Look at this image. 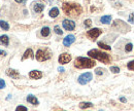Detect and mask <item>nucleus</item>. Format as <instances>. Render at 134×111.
I'll use <instances>...</instances> for the list:
<instances>
[{"label":"nucleus","mask_w":134,"mask_h":111,"mask_svg":"<svg viewBox=\"0 0 134 111\" xmlns=\"http://www.w3.org/2000/svg\"><path fill=\"white\" fill-rule=\"evenodd\" d=\"M120 101L123 102V103H126V102H127V99L124 98V97H120Z\"/></svg>","instance_id":"2f4dec72"},{"label":"nucleus","mask_w":134,"mask_h":111,"mask_svg":"<svg viewBox=\"0 0 134 111\" xmlns=\"http://www.w3.org/2000/svg\"><path fill=\"white\" fill-rule=\"evenodd\" d=\"M113 28L117 29L118 31L122 32V33H127L130 30V26L123 20H116L113 23Z\"/></svg>","instance_id":"39448f33"},{"label":"nucleus","mask_w":134,"mask_h":111,"mask_svg":"<svg viewBox=\"0 0 134 111\" xmlns=\"http://www.w3.org/2000/svg\"><path fill=\"white\" fill-rule=\"evenodd\" d=\"M5 87V81L3 79H0V90Z\"/></svg>","instance_id":"7c9ffc66"},{"label":"nucleus","mask_w":134,"mask_h":111,"mask_svg":"<svg viewBox=\"0 0 134 111\" xmlns=\"http://www.w3.org/2000/svg\"><path fill=\"white\" fill-rule=\"evenodd\" d=\"M95 73H96V75H98V76H101V75L104 73V70H103L102 68H96V70H95Z\"/></svg>","instance_id":"cd10ccee"},{"label":"nucleus","mask_w":134,"mask_h":111,"mask_svg":"<svg viewBox=\"0 0 134 111\" xmlns=\"http://www.w3.org/2000/svg\"><path fill=\"white\" fill-rule=\"evenodd\" d=\"M71 59H72V57H71V55L70 54H67V52H63V54H61L60 56H59V58H58V61H59V63L62 64V65H64V64H68L70 61H71Z\"/></svg>","instance_id":"1a4fd4ad"},{"label":"nucleus","mask_w":134,"mask_h":111,"mask_svg":"<svg viewBox=\"0 0 134 111\" xmlns=\"http://www.w3.org/2000/svg\"><path fill=\"white\" fill-rule=\"evenodd\" d=\"M51 33V30L49 27H43L41 30H40V34H41V36H43V37H48L49 35H50Z\"/></svg>","instance_id":"6ab92c4d"},{"label":"nucleus","mask_w":134,"mask_h":111,"mask_svg":"<svg viewBox=\"0 0 134 111\" xmlns=\"http://www.w3.org/2000/svg\"><path fill=\"white\" fill-rule=\"evenodd\" d=\"M84 25H85V27H86V28H90V27H91V25H92V21H91L90 19L85 20Z\"/></svg>","instance_id":"393cba45"},{"label":"nucleus","mask_w":134,"mask_h":111,"mask_svg":"<svg viewBox=\"0 0 134 111\" xmlns=\"http://www.w3.org/2000/svg\"><path fill=\"white\" fill-rule=\"evenodd\" d=\"M33 9L35 13L40 14V13H42V10L44 9V4H42V3H35L33 6Z\"/></svg>","instance_id":"2eb2a0df"},{"label":"nucleus","mask_w":134,"mask_h":111,"mask_svg":"<svg viewBox=\"0 0 134 111\" xmlns=\"http://www.w3.org/2000/svg\"><path fill=\"white\" fill-rule=\"evenodd\" d=\"M16 2H18V3H24L26 0H15Z\"/></svg>","instance_id":"f704fd0d"},{"label":"nucleus","mask_w":134,"mask_h":111,"mask_svg":"<svg viewBox=\"0 0 134 111\" xmlns=\"http://www.w3.org/2000/svg\"><path fill=\"white\" fill-rule=\"evenodd\" d=\"M100 22L102 24H109L111 22V16H101Z\"/></svg>","instance_id":"aec40b11"},{"label":"nucleus","mask_w":134,"mask_h":111,"mask_svg":"<svg viewBox=\"0 0 134 111\" xmlns=\"http://www.w3.org/2000/svg\"><path fill=\"white\" fill-rule=\"evenodd\" d=\"M28 58L34 59V52L31 48L26 49V51L24 52V55H23V57H22V61H24V60H26V59H28Z\"/></svg>","instance_id":"ddd939ff"},{"label":"nucleus","mask_w":134,"mask_h":111,"mask_svg":"<svg viewBox=\"0 0 134 111\" xmlns=\"http://www.w3.org/2000/svg\"><path fill=\"white\" fill-rule=\"evenodd\" d=\"M88 56L91 58V59H95V60H98L100 61L101 63L104 64H109L111 62V57L110 55L104 52V51H101L99 49H91L88 51Z\"/></svg>","instance_id":"f03ea898"},{"label":"nucleus","mask_w":134,"mask_h":111,"mask_svg":"<svg viewBox=\"0 0 134 111\" xmlns=\"http://www.w3.org/2000/svg\"><path fill=\"white\" fill-rule=\"evenodd\" d=\"M98 46L100 48H102V49H105V50H111V48L109 46V45H107V44H105V43H103V42H101V41H99L98 43Z\"/></svg>","instance_id":"4be33fe9"},{"label":"nucleus","mask_w":134,"mask_h":111,"mask_svg":"<svg viewBox=\"0 0 134 111\" xmlns=\"http://www.w3.org/2000/svg\"><path fill=\"white\" fill-rule=\"evenodd\" d=\"M62 10L70 17H77L83 14V7L75 2H64L62 4Z\"/></svg>","instance_id":"f257e3e1"},{"label":"nucleus","mask_w":134,"mask_h":111,"mask_svg":"<svg viewBox=\"0 0 134 111\" xmlns=\"http://www.w3.org/2000/svg\"><path fill=\"white\" fill-rule=\"evenodd\" d=\"M0 28L3 29V30H5V31H7V30H9V25H8L7 22L1 20V21H0Z\"/></svg>","instance_id":"412c9836"},{"label":"nucleus","mask_w":134,"mask_h":111,"mask_svg":"<svg viewBox=\"0 0 134 111\" xmlns=\"http://www.w3.org/2000/svg\"><path fill=\"white\" fill-rule=\"evenodd\" d=\"M0 44L7 46L9 44V38L7 35H1L0 36Z\"/></svg>","instance_id":"dca6fc26"},{"label":"nucleus","mask_w":134,"mask_h":111,"mask_svg":"<svg viewBox=\"0 0 134 111\" xmlns=\"http://www.w3.org/2000/svg\"><path fill=\"white\" fill-rule=\"evenodd\" d=\"M27 102L30 103V104H32V105H34V106H36V105L39 104L37 98L33 95H28V97H27Z\"/></svg>","instance_id":"4468645a"},{"label":"nucleus","mask_w":134,"mask_h":111,"mask_svg":"<svg viewBox=\"0 0 134 111\" xmlns=\"http://www.w3.org/2000/svg\"><path fill=\"white\" fill-rule=\"evenodd\" d=\"M16 111H28V109H27V107H25L23 105H20L16 108Z\"/></svg>","instance_id":"c756f323"},{"label":"nucleus","mask_w":134,"mask_h":111,"mask_svg":"<svg viewBox=\"0 0 134 111\" xmlns=\"http://www.w3.org/2000/svg\"><path fill=\"white\" fill-rule=\"evenodd\" d=\"M49 15H50V16L51 17H53V19L57 17V16H59V9H58V7H53V8L50 10Z\"/></svg>","instance_id":"a211bd4d"},{"label":"nucleus","mask_w":134,"mask_h":111,"mask_svg":"<svg viewBox=\"0 0 134 111\" xmlns=\"http://www.w3.org/2000/svg\"><path fill=\"white\" fill-rule=\"evenodd\" d=\"M99 111H103V110H99Z\"/></svg>","instance_id":"c9c22d12"},{"label":"nucleus","mask_w":134,"mask_h":111,"mask_svg":"<svg viewBox=\"0 0 134 111\" xmlns=\"http://www.w3.org/2000/svg\"><path fill=\"white\" fill-rule=\"evenodd\" d=\"M102 33V30L100 28H93L87 31V36L91 39V40H96V38H98Z\"/></svg>","instance_id":"0eeeda50"},{"label":"nucleus","mask_w":134,"mask_h":111,"mask_svg":"<svg viewBox=\"0 0 134 111\" xmlns=\"http://www.w3.org/2000/svg\"><path fill=\"white\" fill-rule=\"evenodd\" d=\"M62 26L67 31H73L75 29V23L71 20H64L62 22Z\"/></svg>","instance_id":"6e6552de"},{"label":"nucleus","mask_w":134,"mask_h":111,"mask_svg":"<svg viewBox=\"0 0 134 111\" xmlns=\"http://www.w3.org/2000/svg\"><path fill=\"white\" fill-rule=\"evenodd\" d=\"M29 77L31 79H40L42 77V72L39 70H32L29 72Z\"/></svg>","instance_id":"f8f14e48"},{"label":"nucleus","mask_w":134,"mask_h":111,"mask_svg":"<svg viewBox=\"0 0 134 111\" xmlns=\"http://www.w3.org/2000/svg\"><path fill=\"white\" fill-rule=\"evenodd\" d=\"M58 71H60V72H64V68H63V67H59V68H58Z\"/></svg>","instance_id":"72a5a7b5"},{"label":"nucleus","mask_w":134,"mask_h":111,"mask_svg":"<svg viewBox=\"0 0 134 111\" xmlns=\"http://www.w3.org/2000/svg\"><path fill=\"white\" fill-rule=\"evenodd\" d=\"M74 41H75L74 35H67L66 37L63 39V45L64 46H70Z\"/></svg>","instance_id":"9b49d317"},{"label":"nucleus","mask_w":134,"mask_h":111,"mask_svg":"<svg viewBox=\"0 0 134 111\" xmlns=\"http://www.w3.org/2000/svg\"><path fill=\"white\" fill-rule=\"evenodd\" d=\"M127 68H128L129 70H131V71H134V60L130 61L129 63L127 64Z\"/></svg>","instance_id":"a878e982"},{"label":"nucleus","mask_w":134,"mask_h":111,"mask_svg":"<svg viewBox=\"0 0 134 111\" xmlns=\"http://www.w3.org/2000/svg\"><path fill=\"white\" fill-rule=\"evenodd\" d=\"M5 73H6L7 76H9V77H12V78H14V79H19V78H20V73H19V71L15 70V69L8 68V69L5 71Z\"/></svg>","instance_id":"9d476101"},{"label":"nucleus","mask_w":134,"mask_h":111,"mask_svg":"<svg viewBox=\"0 0 134 111\" xmlns=\"http://www.w3.org/2000/svg\"><path fill=\"white\" fill-rule=\"evenodd\" d=\"M110 71H111L113 73L117 74V73H119V72H120V68H119V67H117V66H111V67H110Z\"/></svg>","instance_id":"bb28decb"},{"label":"nucleus","mask_w":134,"mask_h":111,"mask_svg":"<svg viewBox=\"0 0 134 111\" xmlns=\"http://www.w3.org/2000/svg\"><path fill=\"white\" fill-rule=\"evenodd\" d=\"M54 31H55V33H56V34H58V35H62V34H63V31L61 30V28H60L58 25H56V26H55Z\"/></svg>","instance_id":"5701e85b"},{"label":"nucleus","mask_w":134,"mask_h":111,"mask_svg":"<svg viewBox=\"0 0 134 111\" xmlns=\"http://www.w3.org/2000/svg\"><path fill=\"white\" fill-rule=\"evenodd\" d=\"M51 57H52V52H51V50L49 48H40V49H38L36 51V56H35V58H36V60L38 62H44V61L51 59Z\"/></svg>","instance_id":"20e7f679"},{"label":"nucleus","mask_w":134,"mask_h":111,"mask_svg":"<svg viewBox=\"0 0 134 111\" xmlns=\"http://www.w3.org/2000/svg\"><path fill=\"white\" fill-rule=\"evenodd\" d=\"M132 48H133V44L130 42V43H127L126 44V46H125V51L126 52H130L131 50H132Z\"/></svg>","instance_id":"b1692460"},{"label":"nucleus","mask_w":134,"mask_h":111,"mask_svg":"<svg viewBox=\"0 0 134 111\" xmlns=\"http://www.w3.org/2000/svg\"><path fill=\"white\" fill-rule=\"evenodd\" d=\"M94 105L91 103V102H81L80 104H79V107L81 108V109H87V108H91V107H93Z\"/></svg>","instance_id":"f3484780"},{"label":"nucleus","mask_w":134,"mask_h":111,"mask_svg":"<svg viewBox=\"0 0 134 111\" xmlns=\"http://www.w3.org/2000/svg\"><path fill=\"white\" fill-rule=\"evenodd\" d=\"M92 79H93V75H92V73H91V72H86V73H83L82 75L79 76L77 81H79L80 84L85 85V84L89 83Z\"/></svg>","instance_id":"423d86ee"},{"label":"nucleus","mask_w":134,"mask_h":111,"mask_svg":"<svg viewBox=\"0 0 134 111\" xmlns=\"http://www.w3.org/2000/svg\"><path fill=\"white\" fill-rule=\"evenodd\" d=\"M128 22L130 24H134V13L129 15V16H128Z\"/></svg>","instance_id":"c85d7f7f"},{"label":"nucleus","mask_w":134,"mask_h":111,"mask_svg":"<svg viewBox=\"0 0 134 111\" xmlns=\"http://www.w3.org/2000/svg\"><path fill=\"white\" fill-rule=\"evenodd\" d=\"M74 67L77 69H90L95 67L96 62L91 58H84V57H77L74 60Z\"/></svg>","instance_id":"7ed1b4c3"},{"label":"nucleus","mask_w":134,"mask_h":111,"mask_svg":"<svg viewBox=\"0 0 134 111\" xmlns=\"http://www.w3.org/2000/svg\"><path fill=\"white\" fill-rule=\"evenodd\" d=\"M0 55H1L2 57H5V56H6V51H5V50H2V49H0Z\"/></svg>","instance_id":"473e14b6"}]
</instances>
